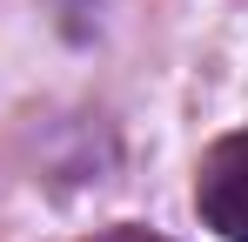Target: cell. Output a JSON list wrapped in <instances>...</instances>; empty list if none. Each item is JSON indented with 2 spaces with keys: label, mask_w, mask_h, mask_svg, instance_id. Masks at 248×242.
Returning a JSON list of instances; mask_svg holds the SVG:
<instances>
[{
  "label": "cell",
  "mask_w": 248,
  "mask_h": 242,
  "mask_svg": "<svg viewBox=\"0 0 248 242\" xmlns=\"http://www.w3.org/2000/svg\"><path fill=\"white\" fill-rule=\"evenodd\" d=\"M87 242H168L161 229H141V222H121V229H101V236H87Z\"/></svg>",
  "instance_id": "2"
},
{
  "label": "cell",
  "mask_w": 248,
  "mask_h": 242,
  "mask_svg": "<svg viewBox=\"0 0 248 242\" xmlns=\"http://www.w3.org/2000/svg\"><path fill=\"white\" fill-rule=\"evenodd\" d=\"M195 215L221 242H248V128L221 135L195 168Z\"/></svg>",
  "instance_id": "1"
}]
</instances>
